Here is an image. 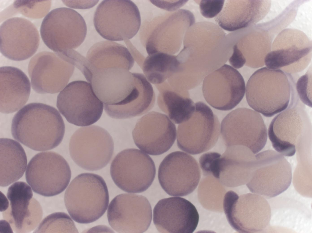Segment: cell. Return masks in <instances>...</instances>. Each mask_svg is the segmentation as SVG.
<instances>
[{"label": "cell", "mask_w": 312, "mask_h": 233, "mask_svg": "<svg viewBox=\"0 0 312 233\" xmlns=\"http://www.w3.org/2000/svg\"><path fill=\"white\" fill-rule=\"evenodd\" d=\"M307 38L305 40L307 39ZM288 41L278 48L272 47L264 60L266 67L281 70L287 74L302 71L309 64L311 58L312 44L308 39Z\"/></svg>", "instance_id": "cell-27"}, {"label": "cell", "mask_w": 312, "mask_h": 233, "mask_svg": "<svg viewBox=\"0 0 312 233\" xmlns=\"http://www.w3.org/2000/svg\"><path fill=\"white\" fill-rule=\"evenodd\" d=\"M225 0H201L200 3V11L202 15L207 18L217 16L223 8Z\"/></svg>", "instance_id": "cell-38"}, {"label": "cell", "mask_w": 312, "mask_h": 233, "mask_svg": "<svg viewBox=\"0 0 312 233\" xmlns=\"http://www.w3.org/2000/svg\"><path fill=\"white\" fill-rule=\"evenodd\" d=\"M141 21L138 7L128 0L103 1L97 7L94 18L97 32L111 41L132 38L138 32Z\"/></svg>", "instance_id": "cell-7"}, {"label": "cell", "mask_w": 312, "mask_h": 233, "mask_svg": "<svg viewBox=\"0 0 312 233\" xmlns=\"http://www.w3.org/2000/svg\"><path fill=\"white\" fill-rule=\"evenodd\" d=\"M0 186L5 187L21 178L27 159L25 151L18 142L9 138L0 139Z\"/></svg>", "instance_id": "cell-32"}, {"label": "cell", "mask_w": 312, "mask_h": 233, "mask_svg": "<svg viewBox=\"0 0 312 233\" xmlns=\"http://www.w3.org/2000/svg\"><path fill=\"white\" fill-rule=\"evenodd\" d=\"M110 172L113 182L120 189L129 193H139L151 185L156 168L150 156L139 150L128 149L115 157Z\"/></svg>", "instance_id": "cell-11"}, {"label": "cell", "mask_w": 312, "mask_h": 233, "mask_svg": "<svg viewBox=\"0 0 312 233\" xmlns=\"http://www.w3.org/2000/svg\"><path fill=\"white\" fill-rule=\"evenodd\" d=\"M221 156L218 153L210 152L200 156L199 159V164L204 175L216 178Z\"/></svg>", "instance_id": "cell-36"}, {"label": "cell", "mask_w": 312, "mask_h": 233, "mask_svg": "<svg viewBox=\"0 0 312 233\" xmlns=\"http://www.w3.org/2000/svg\"><path fill=\"white\" fill-rule=\"evenodd\" d=\"M256 156L254 168L246 184L250 191L271 198L286 190L292 180V168L287 160L280 153L271 150Z\"/></svg>", "instance_id": "cell-13"}, {"label": "cell", "mask_w": 312, "mask_h": 233, "mask_svg": "<svg viewBox=\"0 0 312 233\" xmlns=\"http://www.w3.org/2000/svg\"><path fill=\"white\" fill-rule=\"evenodd\" d=\"M51 1H16L14 8L27 17L39 19L45 16L51 8Z\"/></svg>", "instance_id": "cell-35"}, {"label": "cell", "mask_w": 312, "mask_h": 233, "mask_svg": "<svg viewBox=\"0 0 312 233\" xmlns=\"http://www.w3.org/2000/svg\"><path fill=\"white\" fill-rule=\"evenodd\" d=\"M292 87V81L286 73L263 67L249 79L246 87V100L255 111L271 117L288 107Z\"/></svg>", "instance_id": "cell-5"}, {"label": "cell", "mask_w": 312, "mask_h": 233, "mask_svg": "<svg viewBox=\"0 0 312 233\" xmlns=\"http://www.w3.org/2000/svg\"><path fill=\"white\" fill-rule=\"evenodd\" d=\"M256 155L247 147H227L219 163L217 179L222 185L234 187L246 184L254 168Z\"/></svg>", "instance_id": "cell-26"}, {"label": "cell", "mask_w": 312, "mask_h": 233, "mask_svg": "<svg viewBox=\"0 0 312 233\" xmlns=\"http://www.w3.org/2000/svg\"><path fill=\"white\" fill-rule=\"evenodd\" d=\"M223 206L231 226L239 233L260 232L268 226L271 209L264 197L254 193L239 195L230 190L224 195Z\"/></svg>", "instance_id": "cell-8"}, {"label": "cell", "mask_w": 312, "mask_h": 233, "mask_svg": "<svg viewBox=\"0 0 312 233\" xmlns=\"http://www.w3.org/2000/svg\"><path fill=\"white\" fill-rule=\"evenodd\" d=\"M296 89L300 99L304 104L312 107V72L308 70L298 79Z\"/></svg>", "instance_id": "cell-37"}, {"label": "cell", "mask_w": 312, "mask_h": 233, "mask_svg": "<svg viewBox=\"0 0 312 233\" xmlns=\"http://www.w3.org/2000/svg\"><path fill=\"white\" fill-rule=\"evenodd\" d=\"M25 176L34 192L49 197L64 190L70 181L71 172L69 164L62 156L47 151L33 157L28 164Z\"/></svg>", "instance_id": "cell-10"}, {"label": "cell", "mask_w": 312, "mask_h": 233, "mask_svg": "<svg viewBox=\"0 0 312 233\" xmlns=\"http://www.w3.org/2000/svg\"><path fill=\"white\" fill-rule=\"evenodd\" d=\"M175 124L165 114L154 111L148 113L137 122L132 132L137 147L152 155L168 151L176 137Z\"/></svg>", "instance_id": "cell-21"}, {"label": "cell", "mask_w": 312, "mask_h": 233, "mask_svg": "<svg viewBox=\"0 0 312 233\" xmlns=\"http://www.w3.org/2000/svg\"><path fill=\"white\" fill-rule=\"evenodd\" d=\"M177 65L176 56L158 52L148 55L143 63L142 69L150 83L158 85L172 76Z\"/></svg>", "instance_id": "cell-33"}, {"label": "cell", "mask_w": 312, "mask_h": 233, "mask_svg": "<svg viewBox=\"0 0 312 233\" xmlns=\"http://www.w3.org/2000/svg\"><path fill=\"white\" fill-rule=\"evenodd\" d=\"M64 202L71 218L80 224H88L100 218L109 203L106 184L100 176L83 173L70 182L64 194Z\"/></svg>", "instance_id": "cell-4"}, {"label": "cell", "mask_w": 312, "mask_h": 233, "mask_svg": "<svg viewBox=\"0 0 312 233\" xmlns=\"http://www.w3.org/2000/svg\"><path fill=\"white\" fill-rule=\"evenodd\" d=\"M57 107L70 123L90 126L101 118L103 103L97 97L89 82L78 80L67 84L58 94Z\"/></svg>", "instance_id": "cell-12"}, {"label": "cell", "mask_w": 312, "mask_h": 233, "mask_svg": "<svg viewBox=\"0 0 312 233\" xmlns=\"http://www.w3.org/2000/svg\"><path fill=\"white\" fill-rule=\"evenodd\" d=\"M168 2L165 1L151 0V2L158 7L168 11L177 10L185 4L187 0H177L174 2Z\"/></svg>", "instance_id": "cell-39"}, {"label": "cell", "mask_w": 312, "mask_h": 233, "mask_svg": "<svg viewBox=\"0 0 312 233\" xmlns=\"http://www.w3.org/2000/svg\"><path fill=\"white\" fill-rule=\"evenodd\" d=\"M107 215L110 225L117 232L141 233L149 227L152 212L150 204L145 197L123 193L111 201Z\"/></svg>", "instance_id": "cell-18"}, {"label": "cell", "mask_w": 312, "mask_h": 233, "mask_svg": "<svg viewBox=\"0 0 312 233\" xmlns=\"http://www.w3.org/2000/svg\"><path fill=\"white\" fill-rule=\"evenodd\" d=\"M34 233H78L75 224L66 214L53 213L41 221Z\"/></svg>", "instance_id": "cell-34"}, {"label": "cell", "mask_w": 312, "mask_h": 233, "mask_svg": "<svg viewBox=\"0 0 312 233\" xmlns=\"http://www.w3.org/2000/svg\"><path fill=\"white\" fill-rule=\"evenodd\" d=\"M86 58L92 76L96 70L112 67L129 70L134 62V58L127 48L111 41H100L94 44L88 51Z\"/></svg>", "instance_id": "cell-30"}, {"label": "cell", "mask_w": 312, "mask_h": 233, "mask_svg": "<svg viewBox=\"0 0 312 233\" xmlns=\"http://www.w3.org/2000/svg\"><path fill=\"white\" fill-rule=\"evenodd\" d=\"M90 83L104 104L115 105L121 116L131 118L148 111L155 99L151 83L142 74L112 67L96 70Z\"/></svg>", "instance_id": "cell-1"}, {"label": "cell", "mask_w": 312, "mask_h": 233, "mask_svg": "<svg viewBox=\"0 0 312 233\" xmlns=\"http://www.w3.org/2000/svg\"><path fill=\"white\" fill-rule=\"evenodd\" d=\"M38 31L29 20L20 17L10 18L0 26V51L6 58L15 61L26 60L39 47Z\"/></svg>", "instance_id": "cell-22"}, {"label": "cell", "mask_w": 312, "mask_h": 233, "mask_svg": "<svg viewBox=\"0 0 312 233\" xmlns=\"http://www.w3.org/2000/svg\"><path fill=\"white\" fill-rule=\"evenodd\" d=\"M1 211L3 212L7 209L9 207V203L4 194L1 192Z\"/></svg>", "instance_id": "cell-41"}, {"label": "cell", "mask_w": 312, "mask_h": 233, "mask_svg": "<svg viewBox=\"0 0 312 233\" xmlns=\"http://www.w3.org/2000/svg\"><path fill=\"white\" fill-rule=\"evenodd\" d=\"M194 22L193 15L187 10L181 9L172 14L159 24L148 38L146 47L148 54L177 52L184 35Z\"/></svg>", "instance_id": "cell-25"}, {"label": "cell", "mask_w": 312, "mask_h": 233, "mask_svg": "<svg viewBox=\"0 0 312 233\" xmlns=\"http://www.w3.org/2000/svg\"><path fill=\"white\" fill-rule=\"evenodd\" d=\"M246 90L244 79L236 69L227 64L207 76L204 79L202 91L207 102L215 109L231 110L243 97Z\"/></svg>", "instance_id": "cell-20"}, {"label": "cell", "mask_w": 312, "mask_h": 233, "mask_svg": "<svg viewBox=\"0 0 312 233\" xmlns=\"http://www.w3.org/2000/svg\"><path fill=\"white\" fill-rule=\"evenodd\" d=\"M153 220L160 233H192L198 225L199 215L188 200L171 197L158 202L153 210Z\"/></svg>", "instance_id": "cell-23"}, {"label": "cell", "mask_w": 312, "mask_h": 233, "mask_svg": "<svg viewBox=\"0 0 312 233\" xmlns=\"http://www.w3.org/2000/svg\"><path fill=\"white\" fill-rule=\"evenodd\" d=\"M75 66L54 52L43 51L34 56L28 66L33 89L40 94L58 93L67 85Z\"/></svg>", "instance_id": "cell-19"}, {"label": "cell", "mask_w": 312, "mask_h": 233, "mask_svg": "<svg viewBox=\"0 0 312 233\" xmlns=\"http://www.w3.org/2000/svg\"><path fill=\"white\" fill-rule=\"evenodd\" d=\"M263 0H227L214 18L218 26L229 31L248 27L264 16L269 8H263Z\"/></svg>", "instance_id": "cell-29"}, {"label": "cell", "mask_w": 312, "mask_h": 233, "mask_svg": "<svg viewBox=\"0 0 312 233\" xmlns=\"http://www.w3.org/2000/svg\"><path fill=\"white\" fill-rule=\"evenodd\" d=\"M232 53L229 58V62L235 69H239L245 65L246 61L241 52L234 43L232 47Z\"/></svg>", "instance_id": "cell-40"}, {"label": "cell", "mask_w": 312, "mask_h": 233, "mask_svg": "<svg viewBox=\"0 0 312 233\" xmlns=\"http://www.w3.org/2000/svg\"><path fill=\"white\" fill-rule=\"evenodd\" d=\"M0 111L11 113L21 109L28 101L31 90L30 80L18 68H0Z\"/></svg>", "instance_id": "cell-28"}, {"label": "cell", "mask_w": 312, "mask_h": 233, "mask_svg": "<svg viewBox=\"0 0 312 233\" xmlns=\"http://www.w3.org/2000/svg\"><path fill=\"white\" fill-rule=\"evenodd\" d=\"M196 109L188 120L179 124L177 129L178 147L189 154H200L209 150L217 142L220 125L217 117L204 103H195Z\"/></svg>", "instance_id": "cell-14"}, {"label": "cell", "mask_w": 312, "mask_h": 233, "mask_svg": "<svg viewBox=\"0 0 312 233\" xmlns=\"http://www.w3.org/2000/svg\"><path fill=\"white\" fill-rule=\"evenodd\" d=\"M7 197L10 201L8 210L3 214L4 218L17 233H26L34 229L42 216L39 202L32 198L31 188L23 182H17L9 188Z\"/></svg>", "instance_id": "cell-24"}, {"label": "cell", "mask_w": 312, "mask_h": 233, "mask_svg": "<svg viewBox=\"0 0 312 233\" xmlns=\"http://www.w3.org/2000/svg\"><path fill=\"white\" fill-rule=\"evenodd\" d=\"M114 144L108 132L100 126L92 125L77 129L69 143L70 156L80 168L90 171L106 166L113 154Z\"/></svg>", "instance_id": "cell-9"}, {"label": "cell", "mask_w": 312, "mask_h": 233, "mask_svg": "<svg viewBox=\"0 0 312 233\" xmlns=\"http://www.w3.org/2000/svg\"><path fill=\"white\" fill-rule=\"evenodd\" d=\"M65 132V124L58 111L43 103L26 105L15 114L12 121L13 138L36 151L56 147L61 142Z\"/></svg>", "instance_id": "cell-3"}, {"label": "cell", "mask_w": 312, "mask_h": 233, "mask_svg": "<svg viewBox=\"0 0 312 233\" xmlns=\"http://www.w3.org/2000/svg\"><path fill=\"white\" fill-rule=\"evenodd\" d=\"M227 36L218 26L211 22L195 23L188 28L180 53L192 77L203 80L227 62L232 53Z\"/></svg>", "instance_id": "cell-2"}, {"label": "cell", "mask_w": 312, "mask_h": 233, "mask_svg": "<svg viewBox=\"0 0 312 233\" xmlns=\"http://www.w3.org/2000/svg\"><path fill=\"white\" fill-rule=\"evenodd\" d=\"M220 129L227 147L242 145L256 154L262 149L267 141V130L261 116L249 108H239L232 111L223 119Z\"/></svg>", "instance_id": "cell-15"}, {"label": "cell", "mask_w": 312, "mask_h": 233, "mask_svg": "<svg viewBox=\"0 0 312 233\" xmlns=\"http://www.w3.org/2000/svg\"><path fill=\"white\" fill-rule=\"evenodd\" d=\"M83 17L69 8L61 7L50 11L41 23L40 34L44 44L53 52L61 53L79 47L87 34Z\"/></svg>", "instance_id": "cell-6"}, {"label": "cell", "mask_w": 312, "mask_h": 233, "mask_svg": "<svg viewBox=\"0 0 312 233\" xmlns=\"http://www.w3.org/2000/svg\"><path fill=\"white\" fill-rule=\"evenodd\" d=\"M156 86L159 91L158 105L170 120L180 124L188 120L195 109V104L190 98L188 91L179 92L174 90L167 81Z\"/></svg>", "instance_id": "cell-31"}, {"label": "cell", "mask_w": 312, "mask_h": 233, "mask_svg": "<svg viewBox=\"0 0 312 233\" xmlns=\"http://www.w3.org/2000/svg\"><path fill=\"white\" fill-rule=\"evenodd\" d=\"M198 162L192 156L182 151L172 152L161 163L158 177L160 185L171 196L188 195L196 188L201 177Z\"/></svg>", "instance_id": "cell-17"}, {"label": "cell", "mask_w": 312, "mask_h": 233, "mask_svg": "<svg viewBox=\"0 0 312 233\" xmlns=\"http://www.w3.org/2000/svg\"><path fill=\"white\" fill-rule=\"evenodd\" d=\"M299 100H291L289 107L274 118L268 128L273 147L286 156L295 154L298 144L311 126L304 106Z\"/></svg>", "instance_id": "cell-16"}]
</instances>
